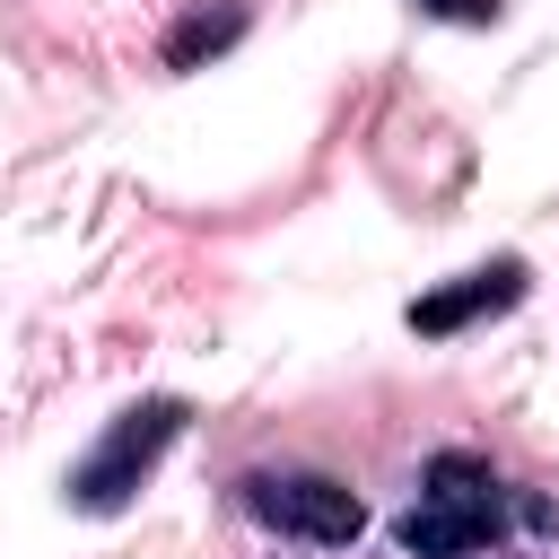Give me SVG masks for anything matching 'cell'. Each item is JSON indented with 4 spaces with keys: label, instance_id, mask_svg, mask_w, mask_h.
Wrapping results in <instances>:
<instances>
[{
    "label": "cell",
    "instance_id": "obj_1",
    "mask_svg": "<svg viewBox=\"0 0 559 559\" xmlns=\"http://www.w3.org/2000/svg\"><path fill=\"white\" fill-rule=\"evenodd\" d=\"M498 524H507V489H498V472H489L480 454L445 445V454H428V472H419V507L393 524V542H402V559H472V550L498 542Z\"/></svg>",
    "mask_w": 559,
    "mask_h": 559
},
{
    "label": "cell",
    "instance_id": "obj_2",
    "mask_svg": "<svg viewBox=\"0 0 559 559\" xmlns=\"http://www.w3.org/2000/svg\"><path fill=\"white\" fill-rule=\"evenodd\" d=\"M183 402L175 393H148V402H131V411H114V428L87 445V463L70 472V507H87V515H114V507H131V489L166 463V445L183 437Z\"/></svg>",
    "mask_w": 559,
    "mask_h": 559
},
{
    "label": "cell",
    "instance_id": "obj_3",
    "mask_svg": "<svg viewBox=\"0 0 559 559\" xmlns=\"http://www.w3.org/2000/svg\"><path fill=\"white\" fill-rule=\"evenodd\" d=\"M245 507H253L271 533L314 542V550H349V542H358V524H367L358 489H349V480H332V472H253V480H245Z\"/></svg>",
    "mask_w": 559,
    "mask_h": 559
},
{
    "label": "cell",
    "instance_id": "obj_4",
    "mask_svg": "<svg viewBox=\"0 0 559 559\" xmlns=\"http://www.w3.org/2000/svg\"><path fill=\"white\" fill-rule=\"evenodd\" d=\"M515 297H524V262H480V271H463L454 288H428V297L411 306V332L445 341V332H463V323H480V314H507Z\"/></svg>",
    "mask_w": 559,
    "mask_h": 559
},
{
    "label": "cell",
    "instance_id": "obj_5",
    "mask_svg": "<svg viewBox=\"0 0 559 559\" xmlns=\"http://www.w3.org/2000/svg\"><path fill=\"white\" fill-rule=\"evenodd\" d=\"M245 35V0H218V9H192L175 35H166V70H201L210 52H227Z\"/></svg>",
    "mask_w": 559,
    "mask_h": 559
},
{
    "label": "cell",
    "instance_id": "obj_6",
    "mask_svg": "<svg viewBox=\"0 0 559 559\" xmlns=\"http://www.w3.org/2000/svg\"><path fill=\"white\" fill-rule=\"evenodd\" d=\"M419 17H445V26H498L507 0H411Z\"/></svg>",
    "mask_w": 559,
    "mask_h": 559
}]
</instances>
